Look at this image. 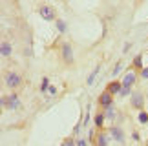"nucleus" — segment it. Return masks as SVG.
<instances>
[{
    "mask_svg": "<svg viewBox=\"0 0 148 146\" xmlns=\"http://www.w3.org/2000/svg\"><path fill=\"white\" fill-rule=\"evenodd\" d=\"M106 117H108V119H113V108H108L106 110Z\"/></svg>",
    "mask_w": 148,
    "mask_h": 146,
    "instance_id": "20",
    "label": "nucleus"
},
{
    "mask_svg": "<svg viewBox=\"0 0 148 146\" xmlns=\"http://www.w3.org/2000/svg\"><path fill=\"white\" fill-rule=\"evenodd\" d=\"M99 104L102 106V108H112V93H108V91H104V93H101V97H99Z\"/></svg>",
    "mask_w": 148,
    "mask_h": 146,
    "instance_id": "5",
    "label": "nucleus"
},
{
    "mask_svg": "<svg viewBox=\"0 0 148 146\" xmlns=\"http://www.w3.org/2000/svg\"><path fill=\"white\" fill-rule=\"evenodd\" d=\"M62 59H64V62L71 64L73 62V53H71V46L68 42L62 44Z\"/></svg>",
    "mask_w": 148,
    "mask_h": 146,
    "instance_id": "3",
    "label": "nucleus"
},
{
    "mask_svg": "<svg viewBox=\"0 0 148 146\" xmlns=\"http://www.w3.org/2000/svg\"><path fill=\"white\" fill-rule=\"evenodd\" d=\"M139 121H141V122H148V113L141 111V113H139Z\"/></svg>",
    "mask_w": 148,
    "mask_h": 146,
    "instance_id": "18",
    "label": "nucleus"
},
{
    "mask_svg": "<svg viewBox=\"0 0 148 146\" xmlns=\"http://www.w3.org/2000/svg\"><path fill=\"white\" fill-rule=\"evenodd\" d=\"M62 146H73V139H68V141L62 143Z\"/></svg>",
    "mask_w": 148,
    "mask_h": 146,
    "instance_id": "21",
    "label": "nucleus"
},
{
    "mask_svg": "<svg viewBox=\"0 0 148 146\" xmlns=\"http://www.w3.org/2000/svg\"><path fill=\"white\" fill-rule=\"evenodd\" d=\"M77 146H86V141H82V139H81V141L77 143Z\"/></svg>",
    "mask_w": 148,
    "mask_h": 146,
    "instance_id": "23",
    "label": "nucleus"
},
{
    "mask_svg": "<svg viewBox=\"0 0 148 146\" xmlns=\"http://www.w3.org/2000/svg\"><path fill=\"white\" fill-rule=\"evenodd\" d=\"M135 82V73L134 71H130L126 77H124V81H123V86H132V84Z\"/></svg>",
    "mask_w": 148,
    "mask_h": 146,
    "instance_id": "9",
    "label": "nucleus"
},
{
    "mask_svg": "<svg viewBox=\"0 0 148 146\" xmlns=\"http://www.w3.org/2000/svg\"><path fill=\"white\" fill-rule=\"evenodd\" d=\"M141 77H143V78H148V68H145L143 71H141Z\"/></svg>",
    "mask_w": 148,
    "mask_h": 146,
    "instance_id": "22",
    "label": "nucleus"
},
{
    "mask_svg": "<svg viewBox=\"0 0 148 146\" xmlns=\"http://www.w3.org/2000/svg\"><path fill=\"white\" fill-rule=\"evenodd\" d=\"M143 102H145L143 93H141V91H134L132 93V106L137 108V110H141V108H143Z\"/></svg>",
    "mask_w": 148,
    "mask_h": 146,
    "instance_id": "4",
    "label": "nucleus"
},
{
    "mask_svg": "<svg viewBox=\"0 0 148 146\" xmlns=\"http://www.w3.org/2000/svg\"><path fill=\"white\" fill-rule=\"evenodd\" d=\"M0 53H2V57H9V55H11V44H8V42H2Z\"/></svg>",
    "mask_w": 148,
    "mask_h": 146,
    "instance_id": "10",
    "label": "nucleus"
},
{
    "mask_svg": "<svg viewBox=\"0 0 148 146\" xmlns=\"http://www.w3.org/2000/svg\"><path fill=\"white\" fill-rule=\"evenodd\" d=\"M121 68H123V62H117V64H115V68H113V73H112V75H119Z\"/></svg>",
    "mask_w": 148,
    "mask_h": 146,
    "instance_id": "16",
    "label": "nucleus"
},
{
    "mask_svg": "<svg viewBox=\"0 0 148 146\" xmlns=\"http://www.w3.org/2000/svg\"><path fill=\"white\" fill-rule=\"evenodd\" d=\"M126 95H130V86H123V89H121V97H126Z\"/></svg>",
    "mask_w": 148,
    "mask_h": 146,
    "instance_id": "17",
    "label": "nucleus"
},
{
    "mask_svg": "<svg viewBox=\"0 0 148 146\" xmlns=\"http://www.w3.org/2000/svg\"><path fill=\"white\" fill-rule=\"evenodd\" d=\"M20 75L18 73H15V71H9L8 75H5V84H8L9 88H18V84H20Z\"/></svg>",
    "mask_w": 148,
    "mask_h": 146,
    "instance_id": "2",
    "label": "nucleus"
},
{
    "mask_svg": "<svg viewBox=\"0 0 148 146\" xmlns=\"http://www.w3.org/2000/svg\"><path fill=\"white\" fill-rule=\"evenodd\" d=\"M110 132H112V137L115 139L117 143H123V141H124V133H123L121 128H112Z\"/></svg>",
    "mask_w": 148,
    "mask_h": 146,
    "instance_id": "7",
    "label": "nucleus"
},
{
    "mask_svg": "<svg viewBox=\"0 0 148 146\" xmlns=\"http://www.w3.org/2000/svg\"><path fill=\"white\" fill-rule=\"evenodd\" d=\"M97 146H108V135H106V133H101V135H99Z\"/></svg>",
    "mask_w": 148,
    "mask_h": 146,
    "instance_id": "11",
    "label": "nucleus"
},
{
    "mask_svg": "<svg viewBox=\"0 0 148 146\" xmlns=\"http://www.w3.org/2000/svg\"><path fill=\"white\" fill-rule=\"evenodd\" d=\"M57 27H59V31H66V22L57 20Z\"/></svg>",
    "mask_w": 148,
    "mask_h": 146,
    "instance_id": "15",
    "label": "nucleus"
},
{
    "mask_svg": "<svg viewBox=\"0 0 148 146\" xmlns=\"http://www.w3.org/2000/svg\"><path fill=\"white\" fill-rule=\"evenodd\" d=\"M18 97H16L15 93H11L8 95V97H2V106H5V108H9V110H15L16 106H18Z\"/></svg>",
    "mask_w": 148,
    "mask_h": 146,
    "instance_id": "1",
    "label": "nucleus"
},
{
    "mask_svg": "<svg viewBox=\"0 0 148 146\" xmlns=\"http://www.w3.org/2000/svg\"><path fill=\"white\" fill-rule=\"evenodd\" d=\"M46 89H48V78L44 77V78H42V88H40V91H46Z\"/></svg>",
    "mask_w": 148,
    "mask_h": 146,
    "instance_id": "19",
    "label": "nucleus"
},
{
    "mask_svg": "<svg viewBox=\"0 0 148 146\" xmlns=\"http://www.w3.org/2000/svg\"><path fill=\"white\" fill-rule=\"evenodd\" d=\"M40 15H42V18H46V20H53L55 18L53 8H48V5H42L40 8Z\"/></svg>",
    "mask_w": 148,
    "mask_h": 146,
    "instance_id": "6",
    "label": "nucleus"
},
{
    "mask_svg": "<svg viewBox=\"0 0 148 146\" xmlns=\"http://www.w3.org/2000/svg\"><path fill=\"white\" fill-rule=\"evenodd\" d=\"M141 64H143V57L137 55V57L134 59V66H135V68H141Z\"/></svg>",
    "mask_w": 148,
    "mask_h": 146,
    "instance_id": "14",
    "label": "nucleus"
},
{
    "mask_svg": "<svg viewBox=\"0 0 148 146\" xmlns=\"http://www.w3.org/2000/svg\"><path fill=\"white\" fill-rule=\"evenodd\" d=\"M99 70H101V66H97V68H95V71H93L92 75L88 77V84H90V86H92V84H93V81H95V77H97V73H99Z\"/></svg>",
    "mask_w": 148,
    "mask_h": 146,
    "instance_id": "12",
    "label": "nucleus"
},
{
    "mask_svg": "<svg viewBox=\"0 0 148 146\" xmlns=\"http://www.w3.org/2000/svg\"><path fill=\"white\" fill-rule=\"evenodd\" d=\"M104 113H97V115H95V124H97V126H102V122H104Z\"/></svg>",
    "mask_w": 148,
    "mask_h": 146,
    "instance_id": "13",
    "label": "nucleus"
},
{
    "mask_svg": "<svg viewBox=\"0 0 148 146\" xmlns=\"http://www.w3.org/2000/svg\"><path fill=\"white\" fill-rule=\"evenodd\" d=\"M121 89H123V84L121 82H112L110 86H108V93H121Z\"/></svg>",
    "mask_w": 148,
    "mask_h": 146,
    "instance_id": "8",
    "label": "nucleus"
}]
</instances>
